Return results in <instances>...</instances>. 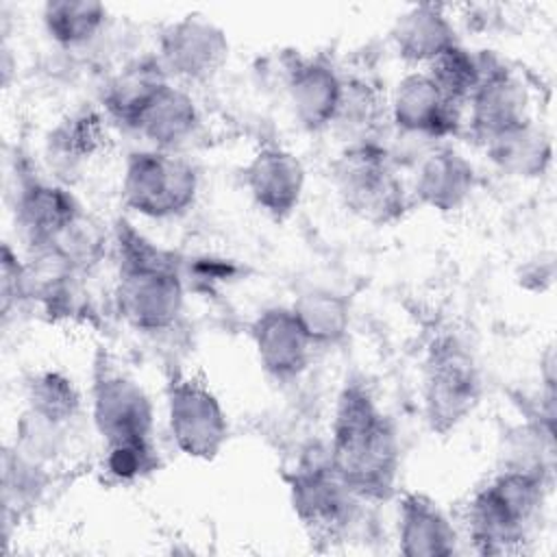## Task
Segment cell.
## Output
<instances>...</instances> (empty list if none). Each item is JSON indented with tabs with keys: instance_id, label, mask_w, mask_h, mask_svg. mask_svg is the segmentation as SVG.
Segmentation results:
<instances>
[{
	"instance_id": "5bb4252c",
	"label": "cell",
	"mask_w": 557,
	"mask_h": 557,
	"mask_svg": "<svg viewBox=\"0 0 557 557\" xmlns=\"http://www.w3.org/2000/svg\"><path fill=\"white\" fill-rule=\"evenodd\" d=\"M250 339L261 370L276 381H292L305 372L313 344L292 307H268L250 324Z\"/></svg>"
},
{
	"instance_id": "d4e9b609",
	"label": "cell",
	"mask_w": 557,
	"mask_h": 557,
	"mask_svg": "<svg viewBox=\"0 0 557 557\" xmlns=\"http://www.w3.org/2000/svg\"><path fill=\"white\" fill-rule=\"evenodd\" d=\"M109 11L96 0H50L41 9L48 37L63 48L89 44L107 24Z\"/></svg>"
},
{
	"instance_id": "2e32d148",
	"label": "cell",
	"mask_w": 557,
	"mask_h": 557,
	"mask_svg": "<svg viewBox=\"0 0 557 557\" xmlns=\"http://www.w3.org/2000/svg\"><path fill=\"white\" fill-rule=\"evenodd\" d=\"M476 187L474 165L466 154L446 144H435L418 161L413 178V198L440 213L461 209Z\"/></svg>"
},
{
	"instance_id": "cb8c5ba5",
	"label": "cell",
	"mask_w": 557,
	"mask_h": 557,
	"mask_svg": "<svg viewBox=\"0 0 557 557\" xmlns=\"http://www.w3.org/2000/svg\"><path fill=\"white\" fill-rule=\"evenodd\" d=\"M292 311L313 346H335L348 335L350 305L333 289L313 287L302 292Z\"/></svg>"
},
{
	"instance_id": "484cf974",
	"label": "cell",
	"mask_w": 557,
	"mask_h": 557,
	"mask_svg": "<svg viewBox=\"0 0 557 557\" xmlns=\"http://www.w3.org/2000/svg\"><path fill=\"white\" fill-rule=\"evenodd\" d=\"M385 113L376 89L361 78H344L342 98L331 126L344 135L346 146L376 144L374 133Z\"/></svg>"
},
{
	"instance_id": "4316f807",
	"label": "cell",
	"mask_w": 557,
	"mask_h": 557,
	"mask_svg": "<svg viewBox=\"0 0 557 557\" xmlns=\"http://www.w3.org/2000/svg\"><path fill=\"white\" fill-rule=\"evenodd\" d=\"M26 416L48 426L61 429L81 411V392L70 376L57 370L35 374L26 389Z\"/></svg>"
},
{
	"instance_id": "30bf717a",
	"label": "cell",
	"mask_w": 557,
	"mask_h": 557,
	"mask_svg": "<svg viewBox=\"0 0 557 557\" xmlns=\"http://www.w3.org/2000/svg\"><path fill=\"white\" fill-rule=\"evenodd\" d=\"M91 418L104 444L152 437L154 409L146 389L122 372H100L91 387Z\"/></svg>"
},
{
	"instance_id": "44dd1931",
	"label": "cell",
	"mask_w": 557,
	"mask_h": 557,
	"mask_svg": "<svg viewBox=\"0 0 557 557\" xmlns=\"http://www.w3.org/2000/svg\"><path fill=\"white\" fill-rule=\"evenodd\" d=\"M483 144L490 161L503 174L513 178H537L553 161L550 133L535 120H529Z\"/></svg>"
},
{
	"instance_id": "ba28073f",
	"label": "cell",
	"mask_w": 557,
	"mask_h": 557,
	"mask_svg": "<svg viewBox=\"0 0 557 557\" xmlns=\"http://www.w3.org/2000/svg\"><path fill=\"white\" fill-rule=\"evenodd\" d=\"M168 429L176 448L200 461L215 459L228 440V420L218 396L200 381L176 379L168 387Z\"/></svg>"
},
{
	"instance_id": "9c48e42d",
	"label": "cell",
	"mask_w": 557,
	"mask_h": 557,
	"mask_svg": "<svg viewBox=\"0 0 557 557\" xmlns=\"http://www.w3.org/2000/svg\"><path fill=\"white\" fill-rule=\"evenodd\" d=\"M228 37L222 26L202 13H187L165 24L157 39V61L178 81L202 83L213 78L228 59Z\"/></svg>"
},
{
	"instance_id": "4fadbf2b",
	"label": "cell",
	"mask_w": 557,
	"mask_h": 557,
	"mask_svg": "<svg viewBox=\"0 0 557 557\" xmlns=\"http://www.w3.org/2000/svg\"><path fill=\"white\" fill-rule=\"evenodd\" d=\"M305 181L302 161L281 146H263L244 168V185L252 202L272 220H285L296 211Z\"/></svg>"
},
{
	"instance_id": "3957f363",
	"label": "cell",
	"mask_w": 557,
	"mask_h": 557,
	"mask_svg": "<svg viewBox=\"0 0 557 557\" xmlns=\"http://www.w3.org/2000/svg\"><path fill=\"white\" fill-rule=\"evenodd\" d=\"M548 481L518 470H500L468 505V533L481 555L522 548L540 516Z\"/></svg>"
},
{
	"instance_id": "603a6c76",
	"label": "cell",
	"mask_w": 557,
	"mask_h": 557,
	"mask_svg": "<svg viewBox=\"0 0 557 557\" xmlns=\"http://www.w3.org/2000/svg\"><path fill=\"white\" fill-rule=\"evenodd\" d=\"M107 139L102 115L94 109H81L59 120L46 139L48 157L54 168L72 172L96 157Z\"/></svg>"
},
{
	"instance_id": "ffe728a7",
	"label": "cell",
	"mask_w": 557,
	"mask_h": 557,
	"mask_svg": "<svg viewBox=\"0 0 557 557\" xmlns=\"http://www.w3.org/2000/svg\"><path fill=\"white\" fill-rule=\"evenodd\" d=\"M392 44L407 63H431L457 44L455 26L442 4L422 2L405 9L392 26Z\"/></svg>"
},
{
	"instance_id": "83f0119b",
	"label": "cell",
	"mask_w": 557,
	"mask_h": 557,
	"mask_svg": "<svg viewBox=\"0 0 557 557\" xmlns=\"http://www.w3.org/2000/svg\"><path fill=\"white\" fill-rule=\"evenodd\" d=\"M429 78L455 107L468 104L470 96L481 83L483 52H470L459 41L426 63Z\"/></svg>"
},
{
	"instance_id": "4dcf8cb0",
	"label": "cell",
	"mask_w": 557,
	"mask_h": 557,
	"mask_svg": "<svg viewBox=\"0 0 557 557\" xmlns=\"http://www.w3.org/2000/svg\"><path fill=\"white\" fill-rule=\"evenodd\" d=\"M0 296H2V313L9 315V309L20 300H26L24 294V261L11 250L9 244L2 246L0 257Z\"/></svg>"
},
{
	"instance_id": "6da1fadb",
	"label": "cell",
	"mask_w": 557,
	"mask_h": 557,
	"mask_svg": "<svg viewBox=\"0 0 557 557\" xmlns=\"http://www.w3.org/2000/svg\"><path fill=\"white\" fill-rule=\"evenodd\" d=\"M329 457L359 498L385 500L394 494L400 468L398 435L359 381L346 383L337 396Z\"/></svg>"
},
{
	"instance_id": "52a82bcc",
	"label": "cell",
	"mask_w": 557,
	"mask_h": 557,
	"mask_svg": "<svg viewBox=\"0 0 557 557\" xmlns=\"http://www.w3.org/2000/svg\"><path fill=\"white\" fill-rule=\"evenodd\" d=\"M289 503L313 535H335L355 518L359 496L331 463L329 446L309 448L289 474Z\"/></svg>"
},
{
	"instance_id": "d6986e66",
	"label": "cell",
	"mask_w": 557,
	"mask_h": 557,
	"mask_svg": "<svg viewBox=\"0 0 557 557\" xmlns=\"http://www.w3.org/2000/svg\"><path fill=\"white\" fill-rule=\"evenodd\" d=\"M398 548L405 557H450L457 531L435 500L411 492L398 505Z\"/></svg>"
},
{
	"instance_id": "8992f818",
	"label": "cell",
	"mask_w": 557,
	"mask_h": 557,
	"mask_svg": "<svg viewBox=\"0 0 557 557\" xmlns=\"http://www.w3.org/2000/svg\"><path fill=\"white\" fill-rule=\"evenodd\" d=\"M198 196L196 168L176 152L146 148L126 157L122 174L124 205L150 220L185 213Z\"/></svg>"
},
{
	"instance_id": "f546056e",
	"label": "cell",
	"mask_w": 557,
	"mask_h": 557,
	"mask_svg": "<svg viewBox=\"0 0 557 557\" xmlns=\"http://www.w3.org/2000/svg\"><path fill=\"white\" fill-rule=\"evenodd\" d=\"M157 468L159 455L152 444V437L107 444L104 470L120 483H133L137 479H144Z\"/></svg>"
},
{
	"instance_id": "9a60e30c",
	"label": "cell",
	"mask_w": 557,
	"mask_h": 557,
	"mask_svg": "<svg viewBox=\"0 0 557 557\" xmlns=\"http://www.w3.org/2000/svg\"><path fill=\"white\" fill-rule=\"evenodd\" d=\"M344 78L324 57H296L287 67V98L296 122L320 133L331 128Z\"/></svg>"
},
{
	"instance_id": "7c38bea8",
	"label": "cell",
	"mask_w": 557,
	"mask_h": 557,
	"mask_svg": "<svg viewBox=\"0 0 557 557\" xmlns=\"http://www.w3.org/2000/svg\"><path fill=\"white\" fill-rule=\"evenodd\" d=\"M459 111V107L444 98L426 72L405 74L387 100V115L400 135L437 144L457 133Z\"/></svg>"
},
{
	"instance_id": "7402d4cb",
	"label": "cell",
	"mask_w": 557,
	"mask_h": 557,
	"mask_svg": "<svg viewBox=\"0 0 557 557\" xmlns=\"http://www.w3.org/2000/svg\"><path fill=\"white\" fill-rule=\"evenodd\" d=\"M165 81L170 78L157 57L131 61L104 85L102 107L113 122L131 128L137 113Z\"/></svg>"
},
{
	"instance_id": "5b68a950",
	"label": "cell",
	"mask_w": 557,
	"mask_h": 557,
	"mask_svg": "<svg viewBox=\"0 0 557 557\" xmlns=\"http://www.w3.org/2000/svg\"><path fill=\"white\" fill-rule=\"evenodd\" d=\"M483 394L481 370L457 337H437L424 359L422 405L433 433L446 435L466 422Z\"/></svg>"
},
{
	"instance_id": "7a4b0ae2",
	"label": "cell",
	"mask_w": 557,
	"mask_h": 557,
	"mask_svg": "<svg viewBox=\"0 0 557 557\" xmlns=\"http://www.w3.org/2000/svg\"><path fill=\"white\" fill-rule=\"evenodd\" d=\"M117 313L135 331L161 333L172 329L185 307V285L174 261L126 224L117 228Z\"/></svg>"
},
{
	"instance_id": "f1b7e54d",
	"label": "cell",
	"mask_w": 557,
	"mask_h": 557,
	"mask_svg": "<svg viewBox=\"0 0 557 557\" xmlns=\"http://www.w3.org/2000/svg\"><path fill=\"white\" fill-rule=\"evenodd\" d=\"M104 233L100 226L85 215L83 211L67 224V228L46 248H54L59 255H63L78 272L89 270L100 261L104 255Z\"/></svg>"
},
{
	"instance_id": "ac0fdd59",
	"label": "cell",
	"mask_w": 557,
	"mask_h": 557,
	"mask_svg": "<svg viewBox=\"0 0 557 557\" xmlns=\"http://www.w3.org/2000/svg\"><path fill=\"white\" fill-rule=\"evenodd\" d=\"M200 126V111L194 98L178 85L165 81L137 113L128 131L144 137L150 148L176 152Z\"/></svg>"
},
{
	"instance_id": "277c9868",
	"label": "cell",
	"mask_w": 557,
	"mask_h": 557,
	"mask_svg": "<svg viewBox=\"0 0 557 557\" xmlns=\"http://www.w3.org/2000/svg\"><path fill=\"white\" fill-rule=\"evenodd\" d=\"M333 183L342 205L370 224H394L409 209V194L379 141L346 146L333 163Z\"/></svg>"
},
{
	"instance_id": "e0dca14e",
	"label": "cell",
	"mask_w": 557,
	"mask_h": 557,
	"mask_svg": "<svg viewBox=\"0 0 557 557\" xmlns=\"http://www.w3.org/2000/svg\"><path fill=\"white\" fill-rule=\"evenodd\" d=\"M76 198L61 185L26 181L15 200V224L28 250L50 246L81 213Z\"/></svg>"
},
{
	"instance_id": "8fae6325",
	"label": "cell",
	"mask_w": 557,
	"mask_h": 557,
	"mask_svg": "<svg viewBox=\"0 0 557 557\" xmlns=\"http://www.w3.org/2000/svg\"><path fill=\"white\" fill-rule=\"evenodd\" d=\"M468 109L470 131L481 141L533 120L524 83L487 52H483L481 83L470 96Z\"/></svg>"
}]
</instances>
